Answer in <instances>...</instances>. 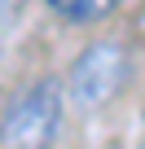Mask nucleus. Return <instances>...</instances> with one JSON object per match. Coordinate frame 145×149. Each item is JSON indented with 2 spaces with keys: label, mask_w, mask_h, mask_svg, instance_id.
Wrapping results in <instances>:
<instances>
[{
  "label": "nucleus",
  "mask_w": 145,
  "mask_h": 149,
  "mask_svg": "<svg viewBox=\"0 0 145 149\" xmlns=\"http://www.w3.org/2000/svg\"><path fill=\"white\" fill-rule=\"evenodd\" d=\"M66 88L57 79H35L0 114V149H53L62 136Z\"/></svg>",
  "instance_id": "1"
},
{
  "label": "nucleus",
  "mask_w": 145,
  "mask_h": 149,
  "mask_svg": "<svg viewBox=\"0 0 145 149\" xmlns=\"http://www.w3.org/2000/svg\"><path fill=\"white\" fill-rule=\"evenodd\" d=\"M127 79H132L127 48L114 44V40H97V44H88L75 57V66H70V74H66L62 88H66V97L79 110H101V105H110L123 92Z\"/></svg>",
  "instance_id": "2"
},
{
  "label": "nucleus",
  "mask_w": 145,
  "mask_h": 149,
  "mask_svg": "<svg viewBox=\"0 0 145 149\" xmlns=\"http://www.w3.org/2000/svg\"><path fill=\"white\" fill-rule=\"evenodd\" d=\"M119 5H123V0H48V9H53L62 22H70V26L101 22V18H110Z\"/></svg>",
  "instance_id": "3"
},
{
  "label": "nucleus",
  "mask_w": 145,
  "mask_h": 149,
  "mask_svg": "<svg viewBox=\"0 0 145 149\" xmlns=\"http://www.w3.org/2000/svg\"><path fill=\"white\" fill-rule=\"evenodd\" d=\"M22 5H27V0H0V26H9V22L22 13Z\"/></svg>",
  "instance_id": "4"
}]
</instances>
